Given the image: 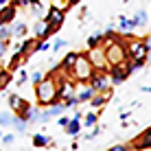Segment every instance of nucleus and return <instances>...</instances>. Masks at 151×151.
<instances>
[{"label": "nucleus", "instance_id": "obj_1", "mask_svg": "<svg viewBox=\"0 0 151 151\" xmlns=\"http://www.w3.org/2000/svg\"><path fill=\"white\" fill-rule=\"evenodd\" d=\"M35 96H37L40 105L59 103V99H57V81H53V77H46L42 83L35 86Z\"/></svg>", "mask_w": 151, "mask_h": 151}, {"label": "nucleus", "instance_id": "obj_2", "mask_svg": "<svg viewBox=\"0 0 151 151\" xmlns=\"http://www.w3.org/2000/svg\"><path fill=\"white\" fill-rule=\"evenodd\" d=\"M94 75V66L90 64V59H88L86 55H79V59H77V66L72 68V77L79 81H90V77Z\"/></svg>", "mask_w": 151, "mask_h": 151}, {"label": "nucleus", "instance_id": "obj_3", "mask_svg": "<svg viewBox=\"0 0 151 151\" xmlns=\"http://www.w3.org/2000/svg\"><path fill=\"white\" fill-rule=\"evenodd\" d=\"M105 59H107V64H121V61H125V59H129L127 57V48L121 44V42H114V44H110L105 48Z\"/></svg>", "mask_w": 151, "mask_h": 151}, {"label": "nucleus", "instance_id": "obj_4", "mask_svg": "<svg viewBox=\"0 0 151 151\" xmlns=\"http://www.w3.org/2000/svg\"><path fill=\"white\" fill-rule=\"evenodd\" d=\"M110 86H112V79L105 75L103 70H94V75L90 77V88L96 92V94H107L110 92Z\"/></svg>", "mask_w": 151, "mask_h": 151}, {"label": "nucleus", "instance_id": "obj_5", "mask_svg": "<svg viewBox=\"0 0 151 151\" xmlns=\"http://www.w3.org/2000/svg\"><path fill=\"white\" fill-rule=\"evenodd\" d=\"M132 75V61L129 59H125V61H121V64H116L112 68V72H110V79H112V83H123L127 77Z\"/></svg>", "mask_w": 151, "mask_h": 151}, {"label": "nucleus", "instance_id": "obj_6", "mask_svg": "<svg viewBox=\"0 0 151 151\" xmlns=\"http://www.w3.org/2000/svg\"><path fill=\"white\" fill-rule=\"evenodd\" d=\"M127 57L129 59H147V55H149V50H147V42H140V40H134V42H129L127 46Z\"/></svg>", "mask_w": 151, "mask_h": 151}, {"label": "nucleus", "instance_id": "obj_7", "mask_svg": "<svg viewBox=\"0 0 151 151\" xmlns=\"http://www.w3.org/2000/svg\"><path fill=\"white\" fill-rule=\"evenodd\" d=\"M64 18H66V11H64V9H59V7H50L48 11H46L44 22H46V24H53V27L59 29V27H61V22H64Z\"/></svg>", "mask_w": 151, "mask_h": 151}, {"label": "nucleus", "instance_id": "obj_8", "mask_svg": "<svg viewBox=\"0 0 151 151\" xmlns=\"http://www.w3.org/2000/svg\"><path fill=\"white\" fill-rule=\"evenodd\" d=\"M88 59H90V64L94 66V68H99V66H103V64H107V59H105V48H90V53L86 55Z\"/></svg>", "mask_w": 151, "mask_h": 151}, {"label": "nucleus", "instance_id": "obj_9", "mask_svg": "<svg viewBox=\"0 0 151 151\" xmlns=\"http://www.w3.org/2000/svg\"><path fill=\"white\" fill-rule=\"evenodd\" d=\"M15 13H18L15 2H9L7 7H2V11H0V24H11L15 20Z\"/></svg>", "mask_w": 151, "mask_h": 151}, {"label": "nucleus", "instance_id": "obj_10", "mask_svg": "<svg viewBox=\"0 0 151 151\" xmlns=\"http://www.w3.org/2000/svg\"><path fill=\"white\" fill-rule=\"evenodd\" d=\"M7 101H9V107H11L13 112H18V114H22V112L29 107V105H27V101H24V99L20 96V94H11V96L7 99Z\"/></svg>", "mask_w": 151, "mask_h": 151}, {"label": "nucleus", "instance_id": "obj_11", "mask_svg": "<svg viewBox=\"0 0 151 151\" xmlns=\"http://www.w3.org/2000/svg\"><path fill=\"white\" fill-rule=\"evenodd\" d=\"M151 147V127L149 129H145L142 134H140V138L134 142V149H138V151H142V149H149Z\"/></svg>", "mask_w": 151, "mask_h": 151}, {"label": "nucleus", "instance_id": "obj_12", "mask_svg": "<svg viewBox=\"0 0 151 151\" xmlns=\"http://www.w3.org/2000/svg\"><path fill=\"white\" fill-rule=\"evenodd\" d=\"M35 44H37V42H35V40H24L22 42V44H20V48H18V53L20 55H24V57H27V55H33L35 53Z\"/></svg>", "mask_w": 151, "mask_h": 151}, {"label": "nucleus", "instance_id": "obj_13", "mask_svg": "<svg viewBox=\"0 0 151 151\" xmlns=\"http://www.w3.org/2000/svg\"><path fill=\"white\" fill-rule=\"evenodd\" d=\"M96 92L92 90L90 86H83V88H79L77 90V99H79V103H86V101H92V96H94Z\"/></svg>", "mask_w": 151, "mask_h": 151}, {"label": "nucleus", "instance_id": "obj_14", "mask_svg": "<svg viewBox=\"0 0 151 151\" xmlns=\"http://www.w3.org/2000/svg\"><path fill=\"white\" fill-rule=\"evenodd\" d=\"M77 59H79V55L77 53H68L64 57V64H61V68H64L66 72H72V68L77 66Z\"/></svg>", "mask_w": 151, "mask_h": 151}, {"label": "nucleus", "instance_id": "obj_15", "mask_svg": "<svg viewBox=\"0 0 151 151\" xmlns=\"http://www.w3.org/2000/svg\"><path fill=\"white\" fill-rule=\"evenodd\" d=\"M11 37H15V35H13V27H11V24H0V40L9 42Z\"/></svg>", "mask_w": 151, "mask_h": 151}, {"label": "nucleus", "instance_id": "obj_16", "mask_svg": "<svg viewBox=\"0 0 151 151\" xmlns=\"http://www.w3.org/2000/svg\"><path fill=\"white\" fill-rule=\"evenodd\" d=\"M107 99H110V92H107V94H94L90 103H92V107L96 110V107H103V105H105V103H107Z\"/></svg>", "mask_w": 151, "mask_h": 151}, {"label": "nucleus", "instance_id": "obj_17", "mask_svg": "<svg viewBox=\"0 0 151 151\" xmlns=\"http://www.w3.org/2000/svg\"><path fill=\"white\" fill-rule=\"evenodd\" d=\"M132 22L136 24V27H145V24L149 22V18H147V11H136V15L132 18Z\"/></svg>", "mask_w": 151, "mask_h": 151}, {"label": "nucleus", "instance_id": "obj_18", "mask_svg": "<svg viewBox=\"0 0 151 151\" xmlns=\"http://www.w3.org/2000/svg\"><path fill=\"white\" fill-rule=\"evenodd\" d=\"M50 142V138L48 136H46V134H35V136H33V147H46V145H48Z\"/></svg>", "mask_w": 151, "mask_h": 151}, {"label": "nucleus", "instance_id": "obj_19", "mask_svg": "<svg viewBox=\"0 0 151 151\" xmlns=\"http://www.w3.org/2000/svg\"><path fill=\"white\" fill-rule=\"evenodd\" d=\"M13 123H15V116H11L9 112L0 114V127H13Z\"/></svg>", "mask_w": 151, "mask_h": 151}, {"label": "nucleus", "instance_id": "obj_20", "mask_svg": "<svg viewBox=\"0 0 151 151\" xmlns=\"http://www.w3.org/2000/svg\"><path fill=\"white\" fill-rule=\"evenodd\" d=\"M101 42H103V33H101V31H96V33L90 35V40H88V48H99Z\"/></svg>", "mask_w": 151, "mask_h": 151}, {"label": "nucleus", "instance_id": "obj_21", "mask_svg": "<svg viewBox=\"0 0 151 151\" xmlns=\"http://www.w3.org/2000/svg\"><path fill=\"white\" fill-rule=\"evenodd\" d=\"M96 121H99V116H96L94 112L83 114V125H86V127H96Z\"/></svg>", "mask_w": 151, "mask_h": 151}, {"label": "nucleus", "instance_id": "obj_22", "mask_svg": "<svg viewBox=\"0 0 151 151\" xmlns=\"http://www.w3.org/2000/svg\"><path fill=\"white\" fill-rule=\"evenodd\" d=\"M22 57L24 55H20V53H15L13 57H11V64H9V72H15V70H18V66H20V61H22Z\"/></svg>", "mask_w": 151, "mask_h": 151}, {"label": "nucleus", "instance_id": "obj_23", "mask_svg": "<svg viewBox=\"0 0 151 151\" xmlns=\"http://www.w3.org/2000/svg\"><path fill=\"white\" fill-rule=\"evenodd\" d=\"M11 75H13V72H9V70H0V90L7 88V83L11 81Z\"/></svg>", "mask_w": 151, "mask_h": 151}, {"label": "nucleus", "instance_id": "obj_24", "mask_svg": "<svg viewBox=\"0 0 151 151\" xmlns=\"http://www.w3.org/2000/svg\"><path fill=\"white\" fill-rule=\"evenodd\" d=\"M13 35L15 37H24V35H27V24H22V22L13 24Z\"/></svg>", "mask_w": 151, "mask_h": 151}, {"label": "nucleus", "instance_id": "obj_25", "mask_svg": "<svg viewBox=\"0 0 151 151\" xmlns=\"http://www.w3.org/2000/svg\"><path fill=\"white\" fill-rule=\"evenodd\" d=\"M35 35H37L40 40H44V35H46V22L44 20H40V22L35 24Z\"/></svg>", "mask_w": 151, "mask_h": 151}, {"label": "nucleus", "instance_id": "obj_26", "mask_svg": "<svg viewBox=\"0 0 151 151\" xmlns=\"http://www.w3.org/2000/svg\"><path fill=\"white\" fill-rule=\"evenodd\" d=\"M121 29H123V31H132V29H136V24H134L132 20L123 18V20H121Z\"/></svg>", "mask_w": 151, "mask_h": 151}, {"label": "nucleus", "instance_id": "obj_27", "mask_svg": "<svg viewBox=\"0 0 151 151\" xmlns=\"http://www.w3.org/2000/svg\"><path fill=\"white\" fill-rule=\"evenodd\" d=\"M27 121H24V118H15V123H13V127L18 129V132H24V129H27Z\"/></svg>", "mask_w": 151, "mask_h": 151}, {"label": "nucleus", "instance_id": "obj_28", "mask_svg": "<svg viewBox=\"0 0 151 151\" xmlns=\"http://www.w3.org/2000/svg\"><path fill=\"white\" fill-rule=\"evenodd\" d=\"M48 48H50L48 40H37V44H35V50H48Z\"/></svg>", "mask_w": 151, "mask_h": 151}, {"label": "nucleus", "instance_id": "obj_29", "mask_svg": "<svg viewBox=\"0 0 151 151\" xmlns=\"http://www.w3.org/2000/svg\"><path fill=\"white\" fill-rule=\"evenodd\" d=\"M129 61H132V59H129ZM145 61H147V59H134V61H132V72L140 70V68L145 66Z\"/></svg>", "mask_w": 151, "mask_h": 151}, {"label": "nucleus", "instance_id": "obj_30", "mask_svg": "<svg viewBox=\"0 0 151 151\" xmlns=\"http://www.w3.org/2000/svg\"><path fill=\"white\" fill-rule=\"evenodd\" d=\"M31 81H33V83H35V86H37V83H42V81H44V75H42V72H40V70H35V72H33V75H31Z\"/></svg>", "mask_w": 151, "mask_h": 151}, {"label": "nucleus", "instance_id": "obj_31", "mask_svg": "<svg viewBox=\"0 0 151 151\" xmlns=\"http://www.w3.org/2000/svg\"><path fill=\"white\" fill-rule=\"evenodd\" d=\"M64 46H68V42H66V40H57L55 44H53V50H55V53H59Z\"/></svg>", "mask_w": 151, "mask_h": 151}, {"label": "nucleus", "instance_id": "obj_32", "mask_svg": "<svg viewBox=\"0 0 151 151\" xmlns=\"http://www.w3.org/2000/svg\"><path fill=\"white\" fill-rule=\"evenodd\" d=\"M101 132H103V127H94V129H92L90 134H86V140H92V138H96V136H99Z\"/></svg>", "mask_w": 151, "mask_h": 151}, {"label": "nucleus", "instance_id": "obj_33", "mask_svg": "<svg viewBox=\"0 0 151 151\" xmlns=\"http://www.w3.org/2000/svg\"><path fill=\"white\" fill-rule=\"evenodd\" d=\"M31 9H33V13H35V15H40V13H42V4H40V0H33V2H31Z\"/></svg>", "mask_w": 151, "mask_h": 151}, {"label": "nucleus", "instance_id": "obj_34", "mask_svg": "<svg viewBox=\"0 0 151 151\" xmlns=\"http://www.w3.org/2000/svg\"><path fill=\"white\" fill-rule=\"evenodd\" d=\"M27 70H22V72H20V77H18V81H15V83H18V86H24V83H27Z\"/></svg>", "mask_w": 151, "mask_h": 151}, {"label": "nucleus", "instance_id": "obj_35", "mask_svg": "<svg viewBox=\"0 0 151 151\" xmlns=\"http://www.w3.org/2000/svg\"><path fill=\"white\" fill-rule=\"evenodd\" d=\"M107 151H129L127 145H114V147H110Z\"/></svg>", "mask_w": 151, "mask_h": 151}, {"label": "nucleus", "instance_id": "obj_36", "mask_svg": "<svg viewBox=\"0 0 151 151\" xmlns=\"http://www.w3.org/2000/svg\"><path fill=\"white\" fill-rule=\"evenodd\" d=\"M13 2H15V7H31L33 0H13Z\"/></svg>", "mask_w": 151, "mask_h": 151}, {"label": "nucleus", "instance_id": "obj_37", "mask_svg": "<svg viewBox=\"0 0 151 151\" xmlns=\"http://www.w3.org/2000/svg\"><path fill=\"white\" fill-rule=\"evenodd\" d=\"M13 140H15V136H13V134H4V136H2V142H4V145H11Z\"/></svg>", "mask_w": 151, "mask_h": 151}, {"label": "nucleus", "instance_id": "obj_38", "mask_svg": "<svg viewBox=\"0 0 151 151\" xmlns=\"http://www.w3.org/2000/svg\"><path fill=\"white\" fill-rule=\"evenodd\" d=\"M57 123H59V125H61V127H64V129H66V127H68V123H70V118H66V116H61V118H57Z\"/></svg>", "mask_w": 151, "mask_h": 151}, {"label": "nucleus", "instance_id": "obj_39", "mask_svg": "<svg viewBox=\"0 0 151 151\" xmlns=\"http://www.w3.org/2000/svg\"><path fill=\"white\" fill-rule=\"evenodd\" d=\"M4 53H7V42L0 40V57H4Z\"/></svg>", "mask_w": 151, "mask_h": 151}, {"label": "nucleus", "instance_id": "obj_40", "mask_svg": "<svg viewBox=\"0 0 151 151\" xmlns=\"http://www.w3.org/2000/svg\"><path fill=\"white\" fill-rule=\"evenodd\" d=\"M129 116H132V114H129V112L121 114V121H123V125H127V123H129Z\"/></svg>", "mask_w": 151, "mask_h": 151}, {"label": "nucleus", "instance_id": "obj_41", "mask_svg": "<svg viewBox=\"0 0 151 151\" xmlns=\"http://www.w3.org/2000/svg\"><path fill=\"white\" fill-rule=\"evenodd\" d=\"M147 50H149V53H151V37L147 40Z\"/></svg>", "mask_w": 151, "mask_h": 151}, {"label": "nucleus", "instance_id": "obj_42", "mask_svg": "<svg viewBox=\"0 0 151 151\" xmlns=\"http://www.w3.org/2000/svg\"><path fill=\"white\" fill-rule=\"evenodd\" d=\"M142 92H151V86H145V88H142Z\"/></svg>", "mask_w": 151, "mask_h": 151}, {"label": "nucleus", "instance_id": "obj_43", "mask_svg": "<svg viewBox=\"0 0 151 151\" xmlns=\"http://www.w3.org/2000/svg\"><path fill=\"white\" fill-rule=\"evenodd\" d=\"M77 2H79V0H68V4H70V7H72V4H77Z\"/></svg>", "mask_w": 151, "mask_h": 151}, {"label": "nucleus", "instance_id": "obj_44", "mask_svg": "<svg viewBox=\"0 0 151 151\" xmlns=\"http://www.w3.org/2000/svg\"><path fill=\"white\" fill-rule=\"evenodd\" d=\"M7 2H9V0H0V4H2V7H7Z\"/></svg>", "mask_w": 151, "mask_h": 151}, {"label": "nucleus", "instance_id": "obj_45", "mask_svg": "<svg viewBox=\"0 0 151 151\" xmlns=\"http://www.w3.org/2000/svg\"><path fill=\"white\" fill-rule=\"evenodd\" d=\"M2 136H4V134H2V129H0V140H2Z\"/></svg>", "mask_w": 151, "mask_h": 151}]
</instances>
